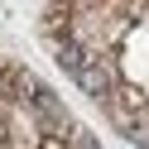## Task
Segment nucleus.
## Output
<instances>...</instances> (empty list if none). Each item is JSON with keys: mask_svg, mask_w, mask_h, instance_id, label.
I'll return each mask as SVG.
<instances>
[{"mask_svg": "<svg viewBox=\"0 0 149 149\" xmlns=\"http://www.w3.org/2000/svg\"><path fill=\"white\" fill-rule=\"evenodd\" d=\"M77 82H82V91H91V96H106V91H111L106 68H96V63H87V68L77 72Z\"/></svg>", "mask_w": 149, "mask_h": 149, "instance_id": "1", "label": "nucleus"}]
</instances>
